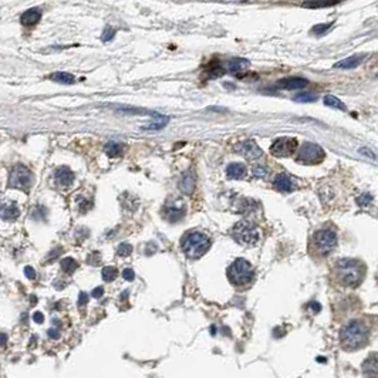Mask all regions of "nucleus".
Masks as SVG:
<instances>
[{
	"label": "nucleus",
	"mask_w": 378,
	"mask_h": 378,
	"mask_svg": "<svg viewBox=\"0 0 378 378\" xmlns=\"http://www.w3.org/2000/svg\"><path fill=\"white\" fill-rule=\"evenodd\" d=\"M226 174L228 177L232 179H243L246 175H247V169L243 164H239V162H232L228 165L226 168Z\"/></svg>",
	"instance_id": "nucleus-17"
},
{
	"label": "nucleus",
	"mask_w": 378,
	"mask_h": 378,
	"mask_svg": "<svg viewBox=\"0 0 378 378\" xmlns=\"http://www.w3.org/2000/svg\"><path fill=\"white\" fill-rule=\"evenodd\" d=\"M233 236L245 246H255L260 239V232L250 220H242L233 228Z\"/></svg>",
	"instance_id": "nucleus-6"
},
{
	"label": "nucleus",
	"mask_w": 378,
	"mask_h": 378,
	"mask_svg": "<svg viewBox=\"0 0 378 378\" xmlns=\"http://www.w3.org/2000/svg\"><path fill=\"white\" fill-rule=\"evenodd\" d=\"M238 149L240 151V154L249 161H255L262 157V149L259 148V145L255 141H245L242 144H239Z\"/></svg>",
	"instance_id": "nucleus-10"
},
{
	"label": "nucleus",
	"mask_w": 378,
	"mask_h": 378,
	"mask_svg": "<svg viewBox=\"0 0 378 378\" xmlns=\"http://www.w3.org/2000/svg\"><path fill=\"white\" fill-rule=\"evenodd\" d=\"M309 81L306 79H301V77H289V79H281L278 81L279 88H283V90H301L304 87H307Z\"/></svg>",
	"instance_id": "nucleus-11"
},
{
	"label": "nucleus",
	"mask_w": 378,
	"mask_h": 378,
	"mask_svg": "<svg viewBox=\"0 0 378 378\" xmlns=\"http://www.w3.org/2000/svg\"><path fill=\"white\" fill-rule=\"evenodd\" d=\"M334 275L344 287H357L365 276V266L357 259H340L336 263Z\"/></svg>",
	"instance_id": "nucleus-1"
},
{
	"label": "nucleus",
	"mask_w": 378,
	"mask_h": 378,
	"mask_svg": "<svg viewBox=\"0 0 378 378\" xmlns=\"http://www.w3.org/2000/svg\"><path fill=\"white\" fill-rule=\"evenodd\" d=\"M33 320H34V323H39V324H41V323L44 321V316H43L40 312H36V313L33 314Z\"/></svg>",
	"instance_id": "nucleus-40"
},
{
	"label": "nucleus",
	"mask_w": 378,
	"mask_h": 378,
	"mask_svg": "<svg viewBox=\"0 0 378 378\" xmlns=\"http://www.w3.org/2000/svg\"><path fill=\"white\" fill-rule=\"evenodd\" d=\"M297 145L298 142L296 138H279L272 144L270 152H272V155H275L278 158L290 157L293 152H296Z\"/></svg>",
	"instance_id": "nucleus-9"
},
{
	"label": "nucleus",
	"mask_w": 378,
	"mask_h": 378,
	"mask_svg": "<svg viewBox=\"0 0 378 378\" xmlns=\"http://www.w3.org/2000/svg\"><path fill=\"white\" fill-rule=\"evenodd\" d=\"M266 172H267V169H266L264 166H256V168H255V171H253V174H255L258 178H260V177H264V175H266Z\"/></svg>",
	"instance_id": "nucleus-37"
},
{
	"label": "nucleus",
	"mask_w": 378,
	"mask_h": 378,
	"mask_svg": "<svg viewBox=\"0 0 378 378\" xmlns=\"http://www.w3.org/2000/svg\"><path fill=\"white\" fill-rule=\"evenodd\" d=\"M124 151V144L117 142V141H111L105 145V152L108 157H118Z\"/></svg>",
	"instance_id": "nucleus-22"
},
{
	"label": "nucleus",
	"mask_w": 378,
	"mask_h": 378,
	"mask_svg": "<svg viewBox=\"0 0 378 378\" xmlns=\"http://www.w3.org/2000/svg\"><path fill=\"white\" fill-rule=\"evenodd\" d=\"M312 245H313V249H314V252L317 255L327 256L330 252L334 250V247L337 245V233H336V230L331 229V228L320 229L313 235Z\"/></svg>",
	"instance_id": "nucleus-4"
},
{
	"label": "nucleus",
	"mask_w": 378,
	"mask_h": 378,
	"mask_svg": "<svg viewBox=\"0 0 378 378\" xmlns=\"http://www.w3.org/2000/svg\"><path fill=\"white\" fill-rule=\"evenodd\" d=\"M61 269L67 273V275H73L77 269H79V263L73 258H66L61 260Z\"/></svg>",
	"instance_id": "nucleus-25"
},
{
	"label": "nucleus",
	"mask_w": 378,
	"mask_h": 378,
	"mask_svg": "<svg viewBox=\"0 0 378 378\" xmlns=\"http://www.w3.org/2000/svg\"><path fill=\"white\" fill-rule=\"evenodd\" d=\"M87 301H88V295L84 293V292H81L79 296V309H84L85 304H87Z\"/></svg>",
	"instance_id": "nucleus-34"
},
{
	"label": "nucleus",
	"mask_w": 378,
	"mask_h": 378,
	"mask_svg": "<svg viewBox=\"0 0 378 378\" xmlns=\"http://www.w3.org/2000/svg\"><path fill=\"white\" fill-rule=\"evenodd\" d=\"M6 343H7V337H6V334H1V345L6 347Z\"/></svg>",
	"instance_id": "nucleus-44"
},
{
	"label": "nucleus",
	"mask_w": 378,
	"mask_h": 378,
	"mask_svg": "<svg viewBox=\"0 0 378 378\" xmlns=\"http://www.w3.org/2000/svg\"><path fill=\"white\" fill-rule=\"evenodd\" d=\"M273 185L278 191H281V192H290L295 189V182L293 179L290 178L287 174H279L276 175V178L273 181Z\"/></svg>",
	"instance_id": "nucleus-15"
},
{
	"label": "nucleus",
	"mask_w": 378,
	"mask_h": 378,
	"mask_svg": "<svg viewBox=\"0 0 378 378\" xmlns=\"http://www.w3.org/2000/svg\"><path fill=\"white\" fill-rule=\"evenodd\" d=\"M50 80L56 81V82H60V84H73L76 79L73 74L70 73H66V71H57V73H53L50 76Z\"/></svg>",
	"instance_id": "nucleus-21"
},
{
	"label": "nucleus",
	"mask_w": 378,
	"mask_h": 378,
	"mask_svg": "<svg viewBox=\"0 0 378 378\" xmlns=\"http://www.w3.org/2000/svg\"><path fill=\"white\" fill-rule=\"evenodd\" d=\"M119 113H127V114H152L145 110H138V108H119Z\"/></svg>",
	"instance_id": "nucleus-31"
},
{
	"label": "nucleus",
	"mask_w": 378,
	"mask_h": 378,
	"mask_svg": "<svg viewBox=\"0 0 378 378\" xmlns=\"http://www.w3.org/2000/svg\"><path fill=\"white\" fill-rule=\"evenodd\" d=\"M368 336H370V329L362 320H351L343 327L340 333V341L343 348L348 351H354L367 344Z\"/></svg>",
	"instance_id": "nucleus-2"
},
{
	"label": "nucleus",
	"mask_w": 378,
	"mask_h": 378,
	"mask_svg": "<svg viewBox=\"0 0 378 378\" xmlns=\"http://www.w3.org/2000/svg\"><path fill=\"white\" fill-rule=\"evenodd\" d=\"M102 295H104V289H102V287H96V289L93 290V293H91V296L96 298H99Z\"/></svg>",
	"instance_id": "nucleus-38"
},
{
	"label": "nucleus",
	"mask_w": 378,
	"mask_h": 378,
	"mask_svg": "<svg viewBox=\"0 0 378 378\" xmlns=\"http://www.w3.org/2000/svg\"><path fill=\"white\" fill-rule=\"evenodd\" d=\"M295 99L298 102H314L317 99V96L314 93H301Z\"/></svg>",
	"instance_id": "nucleus-29"
},
{
	"label": "nucleus",
	"mask_w": 378,
	"mask_h": 378,
	"mask_svg": "<svg viewBox=\"0 0 378 378\" xmlns=\"http://www.w3.org/2000/svg\"><path fill=\"white\" fill-rule=\"evenodd\" d=\"M40 19H41V12L39 9H29L21 15L20 21L23 26H34L36 23H39Z\"/></svg>",
	"instance_id": "nucleus-18"
},
{
	"label": "nucleus",
	"mask_w": 378,
	"mask_h": 378,
	"mask_svg": "<svg viewBox=\"0 0 378 378\" xmlns=\"http://www.w3.org/2000/svg\"><path fill=\"white\" fill-rule=\"evenodd\" d=\"M364 60V56H351L347 59L341 60L334 64V68H341V70H350V68H356L358 67Z\"/></svg>",
	"instance_id": "nucleus-19"
},
{
	"label": "nucleus",
	"mask_w": 378,
	"mask_h": 378,
	"mask_svg": "<svg viewBox=\"0 0 378 378\" xmlns=\"http://www.w3.org/2000/svg\"><path fill=\"white\" fill-rule=\"evenodd\" d=\"M360 151H361V154H362V155H368V157H371V158H376V155H374V154H371V151H370V149H367V148H361Z\"/></svg>",
	"instance_id": "nucleus-43"
},
{
	"label": "nucleus",
	"mask_w": 378,
	"mask_h": 378,
	"mask_svg": "<svg viewBox=\"0 0 378 378\" xmlns=\"http://www.w3.org/2000/svg\"><path fill=\"white\" fill-rule=\"evenodd\" d=\"M61 252H63V250H61V249H57V250H54V252H51V253H50V255H51V256H50V258H47V262H53V260H54V259L59 258V253H61Z\"/></svg>",
	"instance_id": "nucleus-41"
},
{
	"label": "nucleus",
	"mask_w": 378,
	"mask_h": 378,
	"mask_svg": "<svg viewBox=\"0 0 378 378\" xmlns=\"http://www.w3.org/2000/svg\"><path fill=\"white\" fill-rule=\"evenodd\" d=\"M250 67V61L246 59H230L226 64V70L230 74H240Z\"/></svg>",
	"instance_id": "nucleus-14"
},
{
	"label": "nucleus",
	"mask_w": 378,
	"mask_h": 378,
	"mask_svg": "<svg viewBox=\"0 0 378 378\" xmlns=\"http://www.w3.org/2000/svg\"><path fill=\"white\" fill-rule=\"evenodd\" d=\"M122 278L125 279V280H128V281H132L134 278H135V273H134L132 269H125V270L122 272Z\"/></svg>",
	"instance_id": "nucleus-35"
},
{
	"label": "nucleus",
	"mask_w": 378,
	"mask_h": 378,
	"mask_svg": "<svg viewBox=\"0 0 378 378\" xmlns=\"http://www.w3.org/2000/svg\"><path fill=\"white\" fill-rule=\"evenodd\" d=\"M114 34H115V32L113 30V29H110V27H107L105 30H104V33H102V41H110L111 39H114Z\"/></svg>",
	"instance_id": "nucleus-33"
},
{
	"label": "nucleus",
	"mask_w": 378,
	"mask_h": 378,
	"mask_svg": "<svg viewBox=\"0 0 378 378\" xmlns=\"http://www.w3.org/2000/svg\"><path fill=\"white\" fill-rule=\"evenodd\" d=\"M19 216V209L15 203L9 205V206H4L3 211H1V218L3 220H15V219Z\"/></svg>",
	"instance_id": "nucleus-24"
},
{
	"label": "nucleus",
	"mask_w": 378,
	"mask_h": 378,
	"mask_svg": "<svg viewBox=\"0 0 378 378\" xmlns=\"http://www.w3.org/2000/svg\"><path fill=\"white\" fill-rule=\"evenodd\" d=\"M182 250L189 259H198L205 255L209 247V238L200 232H188L182 239Z\"/></svg>",
	"instance_id": "nucleus-3"
},
{
	"label": "nucleus",
	"mask_w": 378,
	"mask_h": 378,
	"mask_svg": "<svg viewBox=\"0 0 378 378\" xmlns=\"http://www.w3.org/2000/svg\"><path fill=\"white\" fill-rule=\"evenodd\" d=\"M132 253V246L130 243H119L117 249V255L119 258H128Z\"/></svg>",
	"instance_id": "nucleus-28"
},
{
	"label": "nucleus",
	"mask_w": 378,
	"mask_h": 378,
	"mask_svg": "<svg viewBox=\"0 0 378 378\" xmlns=\"http://www.w3.org/2000/svg\"><path fill=\"white\" fill-rule=\"evenodd\" d=\"M117 275H118V272H117V269H115V267H113V266H105V267L101 270V276H102V279H104L107 283H110V281L115 280Z\"/></svg>",
	"instance_id": "nucleus-27"
},
{
	"label": "nucleus",
	"mask_w": 378,
	"mask_h": 378,
	"mask_svg": "<svg viewBox=\"0 0 378 378\" xmlns=\"http://www.w3.org/2000/svg\"><path fill=\"white\" fill-rule=\"evenodd\" d=\"M371 200H373V198H371V195H367V194H362L360 198H357V202H358V205L360 206H367L368 203H371Z\"/></svg>",
	"instance_id": "nucleus-32"
},
{
	"label": "nucleus",
	"mask_w": 378,
	"mask_h": 378,
	"mask_svg": "<svg viewBox=\"0 0 378 378\" xmlns=\"http://www.w3.org/2000/svg\"><path fill=\"white\" fill-rule=\"evenodd\" d=\"M54 179H56V183L61 186V188H67L70 186L73 182H74V174L66 168V166H61L56 171V175H54Z\"/></svg>",
	"instance_id": "nucleus-12"
},
{
	"label": "nucleus",
	"mask_w": 378,
	"mask_h": 378,
	"mask_svg": "<svg viewBox=\"0 0 378 378\" xmlns=\"http://www.w3.org/2000/svg\"><path fill=\"white\" fill-rule=\"evenodd\" d=\"M333 26V23H327V24H317V26H314L313 29H312V33H314V34H317V36H321V34H324L330 27Z\"/></svg>",
	"instance_id": "nucleus-30"
},
{
	"label": "nucleus",
	"mask_w": 378,
	"mask_h": 378,
	"mask_svg": "<svg viewBox=\"0 0 378 378\" xmlns=\"http://www.w3.org/2000/svg\"><path fill=\"white\" fill-rule=\"evenodd\" d=\"M340 3V0H307L303 3V7L307 9H321V7H330Z\"/></svg>",
	"instance_id": "nucleus-20"
},
{
	"label": "nucleus",
	"mask_w": 378,
	"mask_h": 378,
	"mask_svg": "<svg viewBox=\"0 0 378 378\" xmlns=\"http://www.w3.org/2000/svg\"><path fill=\"white\" fill-rule=\"evenodd\" d=\"M9 185H10V188L24 189L26 192H29V189L33 185V174H32V171L29 168H26L24 165H16L12 169V172H10Z\"/></svg>",
	"instance_id": "nucleus-8"
},
{
	"label": "nucleus",
	"mask_w": 378,
	"mask_h": 378,
	"mask_svg": "<svg viewBox=\"0 0 378 378\" xmlns=\"http://www.w3.org/2000/svg\"><path fill=\"white\" fill-rule=\"evenodd\" d=\"M309 307H312V309L314 310V313H318V312L321 310V306H320L318 303H316V301H312V303L309 304Z\"/></svg>",
	"instance_id": "nucleus-42"
},
{
	"label": "nucleus",
	"mask_w": 378,
	"mask_h": 378,
	"mask_svg": "<svg viewBox=\"0 0 378 378\" xmlns=\"http://www.w3.org/2000/svg\"><path fill=\"white\" fill-rule=\"evenodd\" d=\"M323 159H324V149L314 142L303 144L296 155V161L303 165H317Z\"/></svg>",
	"instance_id": "nucleus-7"
},
{
	"label": "nucleus",
	"mask_w": 378,
	"mask_h": 378,
	"mask_svg": "<svg viewBox=\"0 0 378 378\" xmlns=\"http://www.w3.org/2000/svg\"><path fill=\"white\" fill-rule=\"evenodd\" d=\"M24 273H26V276L30 279V280H34V279H36V272H34V269H33L32 266H26V267H24Z\"/></svg>",
	"instance_id": "nucleus-36"
},
{
	"label": "nucleus",
	"mask_w": 378,
	"mask_h": 378,
	"mask_svg": "<svg viewBox=\"0 0 378 378\" xmlns=\"http://www.w3.org/2000/svg\"><path fill=\"white\" fill-rule=\"evenodd\" d=\"M169 122V117H157V119L152 122V124H148L145 127H142V130L145 131H158V130H162L168 125Z\"/></svg>",
	"instance_id": "nucleus-23"
},
{
	"label": "nucleus",
	"mask_w": 378,
	"mask_h": 378,
	"mask_svg": "<svg viewBox=\"0 0 378 378\" xmlns=\"http://www.w3.org/2000/svg\"><path fill=\"white\" fill-rule=\"evenodd\" d=\"M228 278L235 286H245L253 279V267L247 260L236 259L228 270Z\"/></svg>",
	"instance_id": "nucleus-5"
},
{
	"label": "nucleus",
	"mask_w": 378,
	"mask_h": 378,
	"mask_svg": "<svg viewBox=\"0 0 378 378\" xmlns=\"http://www.w3.org/2000/svg\"><path fill=\"white\" fill-rule=\"evenodd\" d=\"M179 189L185 195H191L195 189V175L192 171H186L179 181Z\"/></svg>",
	"instance_id": "nucleus-16"
},
{
	"label": "nucleus",
	"mask_w": 378,
	"mask_h": 378,
	"mask_svg": "<svg viewBox=\"0 0 378 378\" xmlns=\"http://www.w3.org/2000/svg\"><path fill=\"white\" fill-rule=\"evenodd\" d=\"M362 374L368 377H378V353L370 354L362 362Z\"/></svg>",
	"instance_id": "nucleus-13"
},
{
	"label": "nucleus",
	"mask_w": 378,
	"mask_h": 378,
	"mask_svg": "<svg viewBox=\"0 0 378 378\" xmlns=\"http://www.w3.org/2000/svg\"><path fill=\"white\" fill-rule=\"evenodd\" d=\"M47 334H49V337L53 338V340H56V338L60 337V331L59 330H54V329H50V330L47 331Z\"/></svg>",
	"instance_id": "nucleus-39"
},
{
	"label": "nucleus",
	"mask_w": 378,
	"mask_h": 378,
	"mask_svg": "<svg viewBox=\"0 0 378 378\" xmlns=\"http://www.w3.org/2000/svg\"><path fill=\"white\" fill-rule=\"evenodd\" d=\"M324 104L327 105V107H331V108H337V110H341V111H345L347 108H345V104L344 102H341L337 97H334V96H326L324 97Z\"/></svg>",
	"instance_id": "nucleus-26"
}]
</instances>
